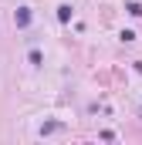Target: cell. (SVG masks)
<instances>
[{"label":"cell","mask_w":142,"mask_h":145,"mask_svg":"<svg viewBox=\"0 0 142 145\" xmlns=\"http://www.w3.org/2000/svg\"><path fill=\"white\" fill-rule=\"evenodd\" d=\"M31 24V7H20L17 10V27H27Z\"/></svg>","instance_id":"cell-1"},{"label":"cell","mask_w":142,"mask_h":145,"mask_svg":"<svg viewBox=\"0 0 142 145\" xmlns=\"http://www.w3.org/2000/svg\"><path fill=\"white\" fill-rule=\"evenodd\" d=\"M58 20H71V7H68V3L58 7Z\"/></svg>","instance_id":"cell-2"},{"label":"cell","mask_w":142,"mask_h":145,"mask_svg":"<svg viewBox=\"0 0 142 145\" xmlns=\"http://www.w3.org/2000/svg\"><path fill=\"white\" fill-rule=\"evenodd\" d=\"M27 61H31L34 68H37V64H41V51H37V47H31V54H27Z\"/></svg>","instance_id":"cell-3"}]
</instances>
